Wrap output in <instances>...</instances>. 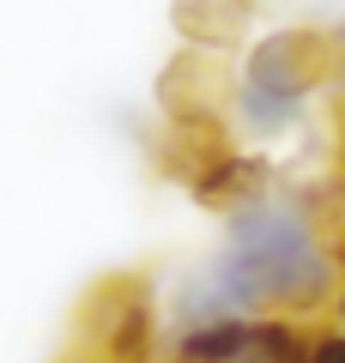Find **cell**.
Returning <instances> with one entry per match:
<instances>
[{
	"label": "cell",
	"mask_w": 345,
	"mask_h": 363,
	"mask_svg": "<svg viewBox=\"0 0 345 363\" xmlns=\"http://www.w3.org/2000/svg\"><path fill=\"white\" fill-rule=\"evenodd\" d=\"M339 279V255L315 230L303 200L248 194L230 206V236L212 267V285L236 309H315Z\"/></svg>",
	"instance_id": "1"
},
{
	"label": "cell",
	"mask_w": 345,
	"mask_h": 363,
	"mask_svg": "<svg viewBox=\"0 0 345 363\" xmlns=\"http://www.w3.org/2000/svg\"><path fill=\"white\" fill-rule=\"evenodd\" d=\"M79 345L97 363H158V315L140 272H115L79 303Z\"/></svg>",
	"instance_id": "2"
},
{
	"label": "cell",
	"mask_w": 345,
	"mask_h": 363,
	"mask_svg": "<svg viewBox=\"0 0 345 363\" xmlns=\"http://www.w3.org/2000/svg\"><path fill=\"white\" fill-rule=\"evenodd\" d=\"M339 73V43L333 37H315V30H279L267 37L255 55H248V73H243V91L255 97H279V104L303 109V97L321 85V79Z\"/></svg>",
	"instance_id": "3"
},
{
	"label": "cell",
	"mask_w": 345,
	"mask_h": 363,
	"mask_svg": "<svg viewBox=\"0 0 345 363\" xmlns=\"http://www.w3.org/2000/svg\"><path fill=\"white\" fill-rule=\"evenodd\" d=\"M309 339L291 321H200L176 339L170 363H303Z\"/></svg>",
	"instance_id": "4"
},
{
	"label": "cell",
	"mask_w": 345,
	"mask_h": 363,
	"mask_svg": "<svg viewBox=\"0 0 345 363\" xmlns=\"http://www.w3.org/2000/svg\"><path fill=\"white\" fill-rule=\"evenodd\" d=\"M164 116H224V97H230V79L218 67L212 49H188L182 61L164 67Z\"/></svg>",
	"instance_id": "5"
},
{
	"label": "cell",
	"mask_w": 345,
	"mask_h": 363,
	"mask_svg": "<svg viewBox=\"0 0 345 363\" xmlns=\"http://www.w3.org/2000/svg\"><path fill=\"white\" fill-rule=\"evenodd\" d=\"M255 6L248 0H176V30L194 49H230L248 30Z\"/></svg>",
	"instance_id": "6"
},
{
	"label": "cell",
	"mask_w": 345,
	"mask_h": 363,
	"mask_svg": "<svg viewBox=\"0 0 345 363\" xmlns=\"http://www.w3.org/2000/svg\"><path fill=\"white\" fill-rule=\"evenodd\" d=\"M309 218H315V230L327 236L333 255H345V182H339V188H327V194L309 206Z\"/></svg>",
	"instance_id": "7"
},
{
	"label": "cell",
	"mask_w": 345,
	"mask_h": 363,
	"mask_svg": "<svg viewBox=\"0 0 345 363\" xmlns=\"http://www.w3.org/2000/svg\"><path fill=\"white\" fill-rule=\"evenodd\" d=\"M303 363H345V339H309Z\"/></svg>",
	"instance_id": "8"
},
{
	"label": "cell",
	"mask_w": 345,
	"mask_h": 363,
	"mask_svg": "<svg viewBox=\"0 0 345 363\" xmlns=\"http://www.w3.org/2000/svg\"><path fill=\"white\" fill-rule=\"evenodd\" d=\"M333 79H345V43H339V73H333Z\"/></svg>",
	"instance_id": "9"
},
{
	"label": "cell",
	"mask_w": 345,
	"mask_h": 363,
	"mask_svg": "<svg viewBox=\"0 0 345 363\" xmlns=\"http://www.w3.org/2000/svg\"><path fill=\"white\" fill-rule=\"evenodd\" d=\"M339 309H345V285H339Z\"/></svg>",
	"instance_id": "10"
}]
</instances>
